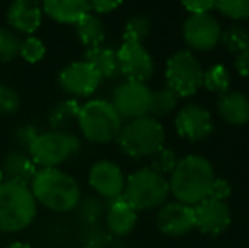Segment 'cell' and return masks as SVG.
Segmentation results:
<instances>
[{
    "label": "cell",
    "mask_w": 249,
    "mask_h": 248,
    "mask_svg": "<svg viewBox=\"0 0 249 248\" xmlns=\"http://www.w3.org/2000/svg\"><path fill=\"white\" fill-rule=\"evenodd\" d=\"M195 226L205 235H220L231 225V209L226 202L215 199H203L194 208Z\"/></svg>",
    "instance_id": "14"
},
{
    "label": "cell",
    "mask_w": 249,
    "mask_h": 248,
    "mask_svg": "<svg viewBox=\"0 0 249 248\" xmlns=\"http://www.w3.org/2000/svg\"><path fill=\"white\" fill-rule=\"evenodd\" d=\"M234 65H236V70H237L239 75L249 76V48L246 51H241V53L236 55V61H234Z\"/></svg>",
    "instance_id": "39"
},
{
    "label": "cell",
    "mask_w": 249,
    "mask_h": 248,
    "mask_svg": "<svg viewBox=\"0 0 249 248\" xmlns=\"http://www.w3.org/2000/svg\"><path fill=\"white\" fill-rule=\"evenodd\" d=\"M83 248H122L112 235H95L85 243Z\"/></svg>",
    "instance_id": "35"
},
{
    "label": "cell",
    "mask_w": 249,
    "mask_h": 248,
    "mask_svg": "<svg viewBox=\"0 0 249 248\" xmlns=\"http://www.w3.org/2000/svg\"><path fill=\"white\" fill-rule=\"evenodd\" d=\"M80 150V139L66 131H43L31 148L29 156L39 169H58L61 163L76 155Z\"/></svg>",
    "instance_id": "7"
},
{
    "label": "cell",
    "mask_w": 249,
    "mask_h": 248,
    "mask_svg": "<svg viewBox=\"0 0 249 248\" xmlns=\"http://www.w3.org/2000/svg\"><path fill=\"white\" fill-rule=\"evenodd\" d=\"M231 191H232V189H231L229 182H226V180H222V179H215L212 184V187H210L209 197L224 202V199H227L231 195Z\"/></svg>",
    "instance_id": "36"
},
{
    "label": "cell",
    "mask_w": 249,
    "mask_h": 248,
    "mask_svg": "<svg viewBox=\"0 0 249 248\" xmlns=\"http://www.w3.org/2000/svg\"><path fill=\"white\" fill-rule=\"evenodd\" d=\"M151 90L146 83L139 82H122L115 87L112 94V106L117 111L122 119H138V117L148 116L149 102H151Z\"/></svg>",
    "instance_id": "9"
},
{
    "label": "cell",
    "mask_w": 249,
    "mask_h": 248,
    "mask_svg": "<svg viewBox=\"0 0 249 248\" xmlns=\"http://www.w3.org/2000/svg\"><path fill=\"white\" fill-rule=\"evenodd\" d=\"M29 189L37 204H43L54 212L73 211L82 199L75 177L61 169H37Z\"/></svg>",
    "instance_id": "1"
},
{
    "label": "cell",
    "mask_w": 249,
    "mask_h": 248,
    "mask_svg": "<svg viewBox=\"0 0 249 248\" xmlns=\"http://www.w3.org/2000/svg\"><path fill=\"white\" fill-rule=\"evenodd\" d=\"M183 36L188 46L197 51H209L220 41V26L210 14H190L183 26Z\"/></svg>",
    "instance_id": "11"
},
{
    "label": "cell",
    "mask_w": 249,
    "mask_h": 248,
    "mask_svg": "<svg viewBox=\"0 0 249 248\" xmlns=\"http://www.w3.org/2000/svg\"><path fill=\"white\" fill-rule=\"evenodd\" d=\"M78 128L89 141L110 143L117 139L122 129V117L107 100H90L82 106L78 114Z\"/></svg>",
    "instance_id": "5"
},
{
    "label": "cell",
    "mask_w": 249,
    "mask_h": 248,
    "mask_svg": "<svg viewBox=\"0 0 249 248\" xmlns=\"http://www.w3.org/2000/svg\"><path fill=\"white\" fill-rule=\"evenodd\" d=\"M224 46L231 51V53H241V51H246L249 48V34L243 27L239 26H231L226 33L220 36Z\"/></svg>",
    "instance_id": "29"
},
{
    "label": "cell",
    "mask_w": 249,
    "mask_h": 248,
    "mask_svg": "<svg viewBox=\"0 0 249 248\" xmlns=\"http://www.w3.org/2000/svg\"><path fill=\"white\" fill-rule=\"evenodd\" d=\"M153 156L154 158L148 169H151L156 173H160V175H163V173H171L178 163L177 155H175V152L170 148H161L160 152Z\"/></svg>",
    "instance_id": "31"
},
{
    "label": "cell",
    "mask_w": 249,
    "mask_h": 248,
    "mask_svg": "<svg viewBox=\"0 0 249 248\" xmlns=\"http://www.w3.org/2000/svg\"><path fill=\"white\" fill-rule=\"evenodd\" d=\"M90 3V12L92 14H108L114 9H117L121 5V2H107V0H93Z\"/></svg>",
    "instance_id": "38"
},
{
    "label": "cell",
    "mask_w": 249,
    "mask_h": 248,
    "mask_svg": "<svg viewBox=\"0 0 249 248\" xmlns=\"http://www.w3.org/2000/svg\"><path fill=\"white\" fill-rule=\"evenodd\" d=\"M119 72L124 73L131 82L144 83L153 76L154 63L151 55L139 43H122L117 51Z\"/></svg>",
    "instance_id": "10"
},
{
    "label": "cell",
    "mask_w": 249,
    "mask_h": 248,
    "mask_svg": "<svg viewBox=\"0 0 249 248\" xmlns=\"http://www.w3.org/2000/svg\"><path fill=\"white\" fill-rule=\"evenodd\" d=\"M41 133L43 131L34 124H20L14 129V141L22 150H29L31 145L34 143V139H36Z\"/></svg>",
    "instance_id": "34"
},
{
    "label": "cell",
    "mask_w": 249,
    "mask_h": 248,
    "mask_svg": "<svg viewBox=\"0 0 249 248\" xmlns=\"http://www.w3.org/2000/svg\"><path fill=\"white\" fill-rule=\"evenodd\" d=\"M75 29H76L78 39L82 41L85 46H89V50L90 48L102 46V43H104V39H105L104 24H102L100 17L92 12L83 17L80 22H76Z\"/></svg>",
    "instance_id": "23"
},
{
    "label": "cell",
    "mask_w": 249,
    "mask_h": 248,
    "mask_svg": "<svg viewBox=\"0 0 249 248\" xmlns=\"http://www.w3.org/2000/svg\"><path fill=\"white\" fill-rule=\"evenodd\" d=\"M170 194V184L151 169H141L125 179L124 201L136 211H146L163 204Z\"/></svg>",
    "instance_id": "6"
},
{
    "label": "cell",
    "mask_w": 249,
    "mask_h": 248,
    "mask_svg": "<svg viewBox=\"0 0 249 248\" xmlns=\"http://www.w3.org/2000/svg\"><path fill=\"white\" fill-rule=\"evenodd\" d=\"M158 228L170 236L187 235L192 228H195L194 208L181 202H168L158 212Z\"/></svg>",
    "instance_id": "16"
},
{
    "label": "cell",
    "mask_w": 249,
    "mask_h": 248,
    "mask_svg": "<svg viewBox=\"0 0 249 248\" xmlns=\"http://www.w3.org/2000/svg\"><path fill=\"white\" fill-rule=\"evenodd\" d=\"M97 73L102 80L104 78H114L119 73V63H117V51L110 48L99 46L90 48L85 53V60Z\"/></svg>",
    "instance_id": "22"
},
{
    "label": "cell",
    "mask_w": 249,
    "mask_h": 248,
    "mask_svg": "<svg viewBox=\"0 0 249 248\" xmlns=\"http://www.w3.org/2000/svg\"><path fill=\"white\" fill-rule=\"evenodd\" d=\"M175 126L178 134L190 141H202L213 131L210 113L197 104H188L180 109L178 116L175 117Z\"/></svg>",
    "instance_id": "15"
},
{
    "label": "cell",
    "mask_w": 249,
    "mask_h": 248,
    "mask_svg": "<svg viewBox=\"0 0 249 248\" xmlns=\"http://www.w3.org/2000/svg\"><path fill=\"white\" fill-rule=\"evenodd\" d=\"M37 214V202L27 186L0 182V231L17 233L26 229Z\"/></svg>",
    "instance_id": "3"
},
{
    "label": "cell",
    "mask_w": 249,
    "mask_h": 248,
    "mask_svg": "<svg viewBox=\"0 0 249 248\" xmlns=\"http://www.w3.org/2000/svg\"><path fill=\"white\" fill-rule=\"evenodd\" d=\"M203 80L202 65L198 58L190 51H178L166 63L168 89L173 90L178 97L194 95L200 89Z\"/></svg>",
    "instance_id": "8"
},
{
    "label": "cell",
    "mask_w": 249,
    "mask_h": 248,
    "mask_svg": "<svg viewBox=\"0 0 249 248\" xmlns=\"http://www.w3.org/2000/svg\"><path fill=\"white\" fill-rule=\"evenodd\" d=\"M219 114L231 126H244L249 123V99L243 92H226L217 102Z\"/></svg>",
    "instance_id": "21"
},
{
    "label": "cell",
    "mask_w": 249,
    "mask_h": 248,
    "mask_svg": "<svg viewBox=\"0 0 249 248\" xmlns=\"http://www.w3.org/2000/svg\"><path fill=\"white\" fill-rule=\"evenodd\" d=\"M177 102H178V95L173 90H170L168 87L160 89L151 94L148 114H151L153 119H156V117H164L177 107Z\"/></svg>",
    "instance_id": "25"
},
{
    "label": "cell",
    "mask_w": 249,
    "mask_h": 248,
    "mask_svg": "<svg viewBox=\"0 0 249 248\" xmlns=\"http://www.w3.org/2000/svg\"><path fill=\"white\" fill-rule=\"evenodd\" d=\"M215 9H219L224 16L231 19H248L249 0H220L215 2Z\"/></svg>",
    "instance_id": "32"
},
{
    "label": "cell",
    "mask_w": 249,
    "mask_h": 248,
    "mask_svg": "<svg viewBox=\"0 0 249 248\" xmlns=\"http://www.w3.org/2000/svg\"><path fill=\"white\" fill-rule=\"evenodd\" d=\"M202 85H205L209 90L217 94H226L229 92V85H231V75L226 70V66L222 65H213L212 68H209L203 73V80Z\"/></svg>",
    "instance_id": "26"
},
{
    "label": "cell",
    "mask_w": 249,
    "mask_h": 248,
    "mask_svg": "<svg viewBox=\"0 0 249 248\" xmlns=\"http://www.w3.org/2000/svg\"><path fill=\"white\" fill-rule=\"evenodd\" d=\"M3 180V173H2V165H0V182Z\"/></svg>",
    "instance_id": "41"
},
{
    "label": "cell",
    "mask_w": 249,
    "mask_h": 248,
    "mask_svg": "<svg viewBox=\"0 0 249 248\" xmlns=\"http://www.w3.org/2000/svg\"><path fill=\"white\" fill-rule=\"evenodd\" d=\"M0 165H2L3 180L27 187L31 186V182H33L34 175L37 172L36 163L33 162L29 153L22 152V150H14V152L7 153V156Z\"/></svg>",
    "instance_id": "18"
},
{
    "label": "cell",
    "mask_w": 249,
    "mask_h": 248,
    "mask_svg": "<svg viewBox=\"0 0 249 248\" xmlns=\"http://www.w3.org/2000/svg\"><path fill=\"white\" fill-rule=\"evenodd\" d=\"M41 9L56 22L76 24L90 14V3L87 0H46Z\"/></svg>",
    "instance_id": "19"
},
{
    "label": "cell",
    "mask_w": 249,
    "mask_h": 248,
    "mask_svg": "<svg viewBox=\"0 0 249 248\" xmlns=\"http://www.w3.org/2000/svg\"><path fill=\"white\" fill-rule=\"evenodd\" d=\"M89 182L97 194H100L108 201L122 197L125 186L122 170L108 160H100V162L93 163L89 172Z\"/></svg>",
    "instance_id": "13"
},
{
    "label": "cell",
    "mask_w": 249,
    "mask_h": 248,
    "mask_svg": "<svg viewBox=\"0 0 249 248\" xmlns=\"http://www.w3.org/2000/svg\"><path fill=\"white\" fill-rule=\"evenodd\" d=\"M20 43L22 39L14 31L0 27V63L12 61L16 57H19Z\"/></svg>",
    "instance_id": "28"
},
{
    "label": "cell",
    "mask_w": 249,
    "mask_h": 248,
    "mask_svg": "<svg viewBox=\"0 0 249 248\" xmlns=\"http://www.w3.org/2000/svg\"><path fill=\"white\" fill-rule=\"evenodd\" d=\"M151 33V20L146 16H134L127 20L124 27V43H139L142 44V41L149 36Z\"/></svg>",
    "instance_id": "27"
},
{
    "label": "cell",
    "mask_w": 249,
    "mask_h": 248,
    "mask_svg": "<svg viewBox=\"0 0 249 248\" xmlns=\"http://www.w3.org/2000/svg\"><path fill=\"white\" fill-rule=\"evenodd\" d=\"M213 180L215 173L209 160L200 155H188L183 160H178L168 184L178 202L190 206L209 197Z\"/></svg>",
    "instance_id": "2"
},
{
    "label": "cell",
    "mask_w": 249,
    "mask_h": 248,
    "mask_svg": "<svg viewBox=\"0 0 249 248\" xmlns=\"http://www.w3.org/2000/svg\"><path fill=\"white\" fill-rule=\"evenodd\" d=\"M43 20V9L36 0H16L7 9V24L14 33L33 34L39 29Z\"/></svg>",
    "instance_id": "17"
},
{
    "label": "cell",
    "mask_w": 249,
    "mask_h": 248,
    "mask_svg": "<svg viewBox=\"0 0 249 248\" xmlns=\"http://www.w3.org/2000/svg\"><path fill=\"white\" fill-rule=\"evenodd\" d=\"M80 109H82V106L75 99L59 100L48 113V123H50L51 129L53 131H63L65 128H68L73 121L78 119Z\"/></svg>",
    "instance_id": "24"
},
{
    "label": "cell",
    "mask_w": 249,
    "mask_h": 248,
    "mask_svg": "<svg viewBox=\"0 0 249 248\" xmlns=\"http://www.w3.org/2000/svg\"><path fill=\"white\" fill-rule=\"evenodd\" d=\"M19 57L29 63H37L46 57V46H44V43L39 38L29 36L20 43Z\"/></svg>",
    "instance_id": "30"
},
{
    "label": "cell",
    "mask_w": 249,
    "mask_h": 248,
    "mask_svg": "<svg viewBox=\"0 0 249 248\" xmlns=\"http://www.w3.org/2000/svg\"><path fill=\"white\" fill-rule=\"evenodd\" d=\"M58 82L70 95L87 97L99 89L102 78L87 61H73L61 70Z\"/></svg>",
    "instance_id": "12"
},
{
    "label": "cell",
    "mask_w": 249,
    "mask_h": 248,
    "mask_svg": "<svg viewBox=\"0 0 249 248\" xmlns=\"http://www.w3.org/2000/svg\"><path fill=\"white\" fill-rule=\"evenodd\" d=\"M183 7L190 14H209V10L215 9V2H212V0H188V2H183Z\"/></svg>",
    "instance_id": "37"
},
{
    "label": "cell",
    "mask_w": 249,
    "mask_h": 248,
    "mask_svg": "<svg viewBox=\"0 0 249 248\" xmlns=\"http://www.w3.org/2000/svg\"><path fill=\"white\" fill-rule=\"evenodd\" d=\"M5 248H33L29 245V243H22V242H17V243H10L9 247H5Z\"/></svg>",
    "instance_id": "40"
},
{
    "label": "cell",
    "mask_w": 249,
    "mask_h": 248,
    "mask_svg": "<svg viewBox=\"0 0 249 248\" xmlns=\"http://www.w3.org/2000/svg\"><path fill=\"white\" fill-rule=\"evenodd\" d=\"M20 109V97L12 87L0 83V114L12 116Z\"/></svg>",
    "instance_id": "33"
},
{
    "label": "cell",
    "mask_w": 249,
    "mask_h": 248,
    "mask_svg": "<svg viewBox=\"0 0 249 248\" xmlns=\"http://www.w3.org/2000/svg\"><path fill=\"white\" fill-rule=\"evenodd\" d=\"M164 128L151 116L138 117L122 126L117 136L121 150L131 158L153 156L164 148Z\"/></svg>",
    "instance_id": "4"
},
{
    "label": "cell",
    "mask_w": 249,
    "mask_h": 248,
    "mask_svg": "<svg viewBox=\"0 0 249 248\" xmlns=\"http://www.w3.org/2000/svg\"><path fill=\"white\" fill-rule=\"evenodd\" d=\"M138 223V211L132 209L124 197H119L110 201L107 209V226L110 235L114 236H125L134 229Z\"/></svg>",
    "instance_id": "20"
}]
</instances>
